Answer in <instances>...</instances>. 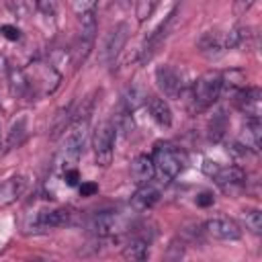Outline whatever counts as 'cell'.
<instances>
[{
  "label": "cell",
  "instance_id": "obj_17",
  "mask_svg": "<svg viewBox=\"0 0 262 262\" xmlns=\"http://www.w3.org/2000/svg\"><path fill=\"white\" fill-rule=\"evenodd\" d=\"M246 178V172L239 168V166H221L219 172L213 176V180L221 186V188H229V186H235L239 182H244Z\"/></svg>",
  "mask_w": 262,
  "mask_h": 262
},
{
  "label": "cell",
  "instance_id": "obj_23",
  "mask_svg": "<svg viewBox=\"0 0 262 262\" xmlns=\"http://www.w3.org/2000/svg\"><path fill=\"white\" fill-rule=\"evenodd\" d=\"M160 0H137V18L143 23L145 18L151 16V12L156 10Z\"/></svg>",
  "mask_w": 262,
  "mask_h": 262
},
{
  "label": "cell",
  "instance_id": "obj_22",
  "mask_svg": "<svg viewBox=\"0 0 262 262\" xmlns=\"http://www.w3.org/2000/svg\"><path fill=\"white\" fill-rule=\"evenodd\" d=\"M244 219H246V227H248L252 233L258 235V233L262 231V213H260V209H250V211H246Z\"/></svg>",
  "mask_w": 262,
  "mask_h": 262
},
{
  "label": "cell",
  "instance_id": "obj_2",
  "mask_svg": "<svg viewBox=\"0 0 262 262\" xmlns=\"http://www.w3.org/2000/svg\"><path fill=\"white\" fill-rule=\"evenodd\" d=\"M223 92V74L221 72H205L192 86V113H201L209 108Z\"/></svg>",
  "mask_w": 262,
  "mask_h": 262
},
{
  "label": "cell",
  "instance_id": "obj_6",
  "mask_svg": "<svg viewBox=\"0 0 262 262\" xmlns=\"http://www.w3.org/2000/svg\"><path fill=\"white\" fill-rule=\"evenodd\" d=\"M205 231L221 242H235L242 237V229L235 221L227 219V217H213L205 221Z\"/></svg>",
  "mask_w": 262,
  "mask_h": 262
},
{
  "label": "cell",
  "instance_id": "obj_32",
  "mask_svg": "<svg viewBox=\"0 0 262 262\" xmlns=\"http://www.w3.org/2000/svg\"><path fill=\"white\" fill-rule=\"evenodd\" d=\"M2 143H4V139H2V123H0V149H2Z\"/></svg>",
  "mask_w": 262,
  "mask_h": 262
},
{
  "label": "cell",
  "instance_id": "obj_12",
  "mask_svg": "<svg viewBox=\"0 0 262 262\" xmlns=\"http://www.w3.org/2000/svg\"><path fill=\"white\" fill-rule=\"evenodd\" d=\"M160 199V190L156 186H151V182H145V184H139V188L133 192L131 196V207L133 211L137 213H143L147 209H151Z\"/></svg>",
  "mask_w": 262,
  "mask_h": 262
},
{
  "label": "cell",
  "instance_id": "obj_25",
  "mask_svg": "<svg viewBox=\"0 0 262 262\" xmlns=\"http://www.w3.org/2000/svg\"><path fill=\"white\" fill-rule=\"evenodd\" d=\"M63 182H66L68 186H78V184H80V172H78L76 166L63 170Z\"/></svg>",
  "mask_w": 262,
  "mask_h": 262
},
{
  "label": "cell",
  "instance_id": "obj_27",
  "mask_svg": "<svg viewBox=\"0 0 262 262\" xmlns=\"http://www.w3.org/2000/svg\"><path fill=\"white\" fill-rule=\"evenodd\" d=\"M0 33H2L6 39H10V41H18V39H20V31H18L14 25H2V27H0Z\"/></svg>",
  "mask_w": 262,
  "mask_h": 262
},
{
  "label": "cell",
  "instance_id": "obj_21",
  "mask_svg": "<svg viewBox=\"0 0 262 262\" xmlns=\"http://www.w3.org/2000/svg\"><path fill=\"white\" fill-rule=\"evenodd\" d=\"M225 129H227L225 115L223 113H217V117H213V121L209 123V139L211 141H219L225 135Z\"/></svg>",
  "mask_w": 262,
  "mask_h": 262
},
{
  "label": "cell",
  "instance_id": "obj_15",
  "mask_svg": "<svg viewBox=\"0 0 262 262\" xmlns=\"http://www.w3.org/2000/svg\"><path fill=\"white\" fill-rule=\"evenodd\" d=\"M246 149L258 151L260 143H262V125H260V117H248L246 119V127H244V139L239 141Z\"/></svg>",
  "mask_w": 262,
  "mask_h": 262
},
{
  "label": "cell",
  "instance_id": "obj_14",
  "mask_svg": "<svg viewBox=\"0 0 262 262\" xmlns=\"http://www.w3.org/2000/svg\"><path fill=\"white\" fill-rule=\"evenodd\" d=\"M145 106L151 115V119L160 125V127H170L172 125V111L168 106V102L160 96H145Z\"/></svg>",
  "mask_w": 262,
  "mask_h": 262
},
{
  "label": "cell",
  "instance_id": "obj_16",
  "mask_svg": "<svg viewBox=\"0 0 262 262\" xmlns=\"http://www.w3.org/2000/svg\"><path fill=\"white\" fill-rule=\"evenodd\" d=\"M8 86H10V92L12 96L16 98H25L31 94V84H29V76L25 70L20 68H8Z\"/></svg>",
  "mask_w": 262,
  "mask_h": 262
},
{
  "label": "cell",
  "instance_id": "obj_7",
  "mask_svg": "<svg viewBox=\"0 0 262 262\" xmlns=\"http://www.w3.org/2000/svg\"><path fill=\"white\" fill-rule=\"evenodd\" d=\"M129 39V25L127 23H119L115 25V29L108 33L106 41H104V49H102V59L104 63H115V59L119 57L121 49L125 47Z\"/></svg>",
  "mask_w": 262,
  "mask_h": 262
},
{
  "label": "cell",
  "instance_id": "obj_13",
  "mask_svg": "<svg viewBox=\"0 0 262 262\" xmlns=\"http://www.w3.org/2000/svg\"><path fill=\"white\" fill-rule=\"evenodd\" d=\"M156 176V168H154V160L147 154H139L133 162H131V178L137 184H145L151 182V178Z\"/></svg>",
  "mask_w": 262,
  "mask_h": 262
},
{
  "label": "cell",
  "instance_id": "obj_10",
  "mask_svg": "<svg viewBox=\"0 0 262 262\" xmlns=\"http://www.w3.org/2000/svg\"><path fill=\"white\" fill-rule=\"evenodd\" d=\"M174 16H176V10H172V12L166 16V20L147 37V41H145V45H143V51H141V59H143V61L151 59V55H154V53L158 51V47L164 43V39L168 37L170 27H172V23H174Z\"/></svg>",
  "mask_w": 262,
  "mask_h": 262
},
{
  "label": "cell",
  "instance_id": "obj_4",
  "mask_svg": "<svg viewBox=\"0 0 262 262\" xmlns=\"http://www.w3.org/2000/svg\"><path fill=\"white\" fill-rule=\"evenodd\" d=\"M74 215L70 209H49V211H39L33 217V223L29 227V231L33 233H43L47 229H55V227H63V225H74Z\"/></svg>",
  "mask_w": 262,
  "mask_h": 262
},
{
  "label": "cell",
  "instance_id": "obj_30",
  "mask_svg": "<svg viewBox=\"0 0 262 262\" xmlns=\"http://www.w3.org/2000/svg\"><path fill=\"white\" fill-rule=\"evenodd\" d=\"M98 192V186L94 184V182H82L80 184V194L82 196H92V194H96Z\"/></svg>",
  "mask_w": 262,
  "mask_h": 262
},
{
  "label": "cell",
  "instance_id": "obj_28",
  "mask_svg": "<svg viewBox=\"0 0 262 262\" xmlns=\"http://www.w3.org/2000/svg\"><path fill=\"white\" fill-rule=\"evenodd\" d=\"M35 4L45 14H53L55 12V0H35Z\"/></svg>",
  "mask_w": 262,
  "mask_h": 262
},
{
  "label": "cell",
  "instance_id": "obj_5",
  "mask_svg": "<svg viewBox=\"0 0 262 262\" xmlns=\"http://www.w3.org/2000/svg\"><path fill=\"white\" fill-rule=\"evenodd\" d=\"M156 82H158V88L168 98H180L182 96L184 82H182V76L178 74L176 68H172V66H160L156 70Z\"/></svg>",
  "mask_w": 262,
  "mask_h": 262
},
{
  "label": "cell",
  "instance_id": "obj_20",
  "mask_svg": "<svg viewBox=\"0 0 262 262\" xmlns=\"http://www.w3.org/2000/svg\"><path fill=\"white\" fill-rule=\"evenodd\" d=\"M199 47H201L203 53H217V51H223V49H225V47H223V35H219V33H215V31H209V33H205V35L201 37Z\"/></svg>",
  "mask_w": 262,
  "mask_h": 262
},
{
  "label": "cell",
  "instance_id": "obj_24",
  "mask_svg": "<svg viewBox=\"0 0 262 262\" xmlns=\"http://www.w3.org/2000/svg\"><path fill=\"white\" fill-rule=\"evenodd\" d=\"M70 4H72V8H74V12H76L78 16H82V14L94 10L96 0H70Z\"/></svg>",
  "mask_w": 262,
  "mask_h": 262
},
{
  "label": "cell",
  "instance_id": "obj_3",
  "mask_svg": "<svg viewBox=\"0 0 262 262\" xmlns=\"http://www.w3.org/2000/svg\"><path fill=\"white\" fill-rule=\"evenodd\" d=\"M115 137H117V123L102 121L94 135H92V149H94V162L100 168H106L113 162V149H115Z\"/></svg>",
  "mask_w": 262,
  "mask_h": 262
},
{
  "label": "cell",
  "instance_id": "obj_9",
  "mask_svg": "<svg viewBox=\"0 0 262 262\" xmlns=\"http://www.w3.org/2000/svg\"><path fill=\"white\" fill-rule=\"evenodd\" d=\"M233 100L237 108L248 117H260V100H262L260 88H239L233 94Z\"/></svg>",
  "mask_w": 262,
  "mask_h": 262
},
{
  "label": "cell",
  "instance_id": "obj_8",
  "mask_svg": "<svg viewBox=\"0 0 262 262\" xmlns=\"http://www.w3.org/2000/svg\"><path fill=\"white\" fill-rule=\"evenodd\" d=\"M119 227H121V217L115 211H100L88 219V229L98 237L113 235Z\"/></svg>",
  "mask_w": 262,
  "mask_h": 262
},
{
  "label": "cell",
  "instance_id": "obj_1",
  "mask_svg": "<svg viewBox=\"0 0 262 262\" xmlns=\"http://www.w3.org/2000/svg\"><path fill=\"white\" fill-rule=\"evenodd\" d=\"M151 160H154V168H156V174L160 176L162 182H172L186 166V154L176 147L174 143L170 141H160L156 143L154 147V154H151Z\"/></svg>",
  "mask_w": 262,
  "mask_h": 262
},
{
  "label": "cell",
  "instance_id": "obj_19",
  "mask_svg": "<svg viewBox=\"0 0 262 262\" xmlns=\"http://www.w3.org/2000/svg\"><path fill=\"white\" fill-rule=\"evenodd\" d=\"M25 139H27V117H18V119H16V121H12V125H10L6 145L12 149V147L23 145V141H25Z\"/></svg>",
  "mask_w": 262,
  "mask_h": 262
},
{
  "label": "cell",
  "instance_id": "obj_29",
  "mask_svg": "<svg viewBox=\"0 0 262 262\" xmlns=\"http://www.w3.org/2000/svg\"><path fill=\"white\" fill-rule=\"evenodd\" d=\"M254 2H256V0H235V2H233L235 14H244L246 10H250V8L254 6Z\"/></svg>",
  "mask_w": 262,
  "mask_h": 262
},
{
  "label": "cell",
  "instance_id": "obj_26",
  "mask_svg": "<svg viewBox=\"0 0 262 262\" xmlns=\"http://www.w3.org/2000/svg\"><path fill=\"white\" fill-rule=\"evenodd\" d=\"M201 168H203V172H205V174H207L209 178H213V176H215V174L219 172L221 164H219V162H215V160H209V158H205V160H203V166H201Z\"/></svg>",
  "mask_w": 262,
  "mask_h": 262
},
{
  "label": "cell",
  "instance_id": "obj_31",
  "mask_svg": "<svg viewBox=\"0 0 262 262\" xmlns=\"http://www.w3.org/2000/svg\"><path fill=\"white\" fill-rule=\"evenodd\" d=\"M213 201H215V196L211 192H201L196 196V205L199 207H209V205H213Z\"/></svg>",
  "mask_w": 262,
  "mask_h": 262
},
{
  "label": "cell",
  "instance_id": "obj_11",
  "mask_svg": "<svg viewBox=\"0 0 262 262\" xmlns=\"http://www.w3.org/2000/svg\"><path fill=\"white\" fill-rule=\"evenodd\" d=\"M27 186H29L27 176H12L0 182V207H8L10 203H14L27 190Z\"/></svg>",
  "mask_w": 262,
  "mask_h": 262
},
{
  "label": "cell",
  "instance_id": "obj_18",
  "mask_svg": "<svg viewBox=\"0 0 262 262\" xmlns=\"http://www.w3.org/2000/svg\"><path fill=\"white\" fill-rule=\"evenodd\" d=\"M147 256H149V239H145V237L135 235L123 248V258L125 260H137L139 262V260H145Z\"/></svg>",
  "mask_w": 262,
  "mask_h": 262
}]
</instances>
